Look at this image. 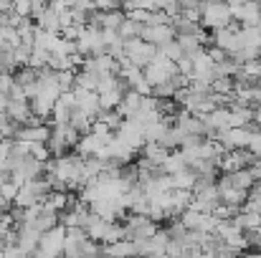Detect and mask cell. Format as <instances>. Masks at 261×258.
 <instances>
[{"label":"cell","instance_id":"cell-1","mask_svg":"<svg viewBox=\"0 0 261 258\" xmlns=\"http://www.w3.org/2000/svg\"><path fill=\"white\" fill-rule=\"evenodd\" d=\"M198 10H200V25L208 31H221V28H228L233 23L231 8L223 0H200Z\"/></svg>","mask_w":261,"mask_h":258},{"label":"cell","instance_id":"cell-2","mask_svg":"<svg viewBox=\"0 0 261 258\" xmlns=\"http://www.w3.org/2000/svg\"><path fill=\"white\" fill-rule=\"evenodd\" d=\"M76 142H79V132H76L71 124H54L46 147H48L51 157H61V155H66L71 147H76Z\"/></svg>","mask_w":261,"mask_h":258},{"label":"cell","instance_id":"cell-3","mask_svg":"<svg viewBox=\"0 0 261 258\" xmlns=\"http://www.w3.org/2000/svg\"><path fill=\"white\" fill-rule=\"evenodd\" d=\"M142 76H145V81H147L150 86L165 84V81H170V79L177 76V64H175V61H168V59H163V56L158 53V59L142 69Z\"/></svg>","mask_w":261,"mask_h":258},{"label":"cell","instance_id":"cell-4","mask_svg":"<svg viewBox=\"0 0 261 258\" xmlns=\"http://www.w3.org/2000/svg\"><path fill=\"white\" fill-rule=\"evenodd\" d=\"M124 59H129L135 66L145 69L147 64H152V61L158 59V46H150V43H145L142 38L124 41Z\"/></svg>","mask_w":261,"mask_h":258},{"label":"cell","instance_id":"cell-5","mask_svg":"<svg viewBox=\"0 0 261 258\" xmlns=\"http://www.w3.org/2000/svg\"><path fill=\"white\" fill-rule=\"evenodd\" d=\"M64 243H66V228L56 225L46 233H41V241H38V251H43L48 258H59L64 253Z\"/></svg>","mask_w":261,"mask_h":258},{"label":"cell","instance_id":"cell-6","mask_svg":"<svg viewBox=\"0 0 261 258\" xmlns=\"http://www.w3.org/2000/svg\"><path fill=\"white\" fill-rule=\"evenodd\" d=\"M140 38L145 41V43H150V46H165V43H170L175 41V31L170 25H142V33H140Z\"/></svg>","mask_w":261,"mask_h":258},{"label":"cell","instance_id":"cell-7","mask_svg":"<svg viewBox=\"0 0 261 258\" xmlns=\"http://www.w3.org/2000/svg\"><path fill=\"white\" fill-rule=\"evenodd\" d=\"M71 91H74V96H76V106L94 122V119L99 117V111H101V106H99V94H96V91H84V89H71Z\"/></svg>","mask_w":261,"mask_h":258},{"label":"cell","instance_id":"cell-8","mask_svg":"<svg viewBox=\"0 0 261 258\" xmlns=\"http://www.w3.org/2000/svg\"><path fill=\"white\" fill-rule=\"evenodd\" d=\"M137 256L135 241H114V243H101V258H132Z\"/></svg>","mask_w":261,"mask_h":258},{"label":"cell","instance_id":"cell-9","mask_svg":"<svg viewBox=\"0 0 261 258\" xmlns=\"http://www.w3.org/2000/svg\"><path fill=\"white\" fill-rule=\"evenodd\" d=\"M231 109V129L233 127H249V124H254V109L251 106H244V104H231L228 106Z\"/></svg>","mask_w":261,"mask_h":258},{"label":"cell","instance_id":"cell-10","mask_svg":"<svg viewBox=\"0 0 261 258\" xmlns=\"http://www.w3.org/2000/svg\"><path fill=\"white\" fill-rule=\"evenodd\" d=\"M218 197H221V205H228V208H244V203L249 200V192H246V190L223 187V190H218Z\"/></svg>","mask_w":261,"mask_h":258},{"label":"cell","instance_id":"cell-11","mask_svg":"<svg viewBox=\"0 0 261 258\" xmlns=\"http://www.w3.org/2000/svg\"><path fill=\"white\" fill-rule=\"evenodd\" d=\"M18 38H20V46H28V48H33V41H36V33H38V25L31 20V18H23L20 23H18Z\"/></svg>","mask_w":261,"mask_h":258},{"label":"cell","instance_id":"cell-12","mask_svg":"<svg viewBox=\"0 0 261 258\" xmlns=\"http://www.w3.org/2000/svg\"><path fill=\"white\" fill-rule=\"evenodd\" d=\"M168 155H170V152H168L163 145H158V142H145V145H142V157H145L147 162H152V165H163Z\"/></svg>","mask_w":261,"mask_h":258},{"label":"cell","instance_id":"cell-13","mask_svg":"<svg viewBox=\"0 0 261 258\" xmlns=\"http://www.w3.org/2000/svg\"><path fill=\"white\" fill-rule=\"evenodd\" d=\"M36 25H38L41 31H46V33H61L59 13H56V10H51V8H46V10H43V15L36 20Z\"/></svg>","mask_w":261,"mask_h":258},{"label":"cell","instance_id":"cell-14","mask_svg":"<svg viewBox=\"0 0 261 258\" xmlns=\"http://www.w3.org/2000/svg\"><path fill=\"white\" fill-rule=\"evenodd\" d=\"M33 223L38 225V231H41V233H46V231H51V228H56V225H59V213H56V210H51V208H46V205L41 203V213H38V218H36Z\"/></svg>","mask_w":261,"mask_h":258},{"label":"cell","instance_id":"cell-15","mask_svg":"<svg viewBox=\"0 0 261 258\" xmlns=\"http://www.w3.org/2000/svg\"><path fill=\"white\" fill-rule=\"evenodd\" d=\"M124 89H112V91H99V106L101 109H117L122 104Z\"/></svg>","mask_w":261,"mask_h":258},{"label":"cell","instance_id":"cell-16","mask_svg":"<svg viewBox=\"0 0 261 258\" xmlns=\"http://www.w3.org/2000/svg\"><path fill=\"white\" fill-rule=\"evenodd\" d=\"M236 223L241 225V231H251V228H261V215L259 213H251V210H239L236 213Z\"/></svg>","mask_w":261,"mask_h":258},{"label":"cell","instance_id":"cell-17","mask_svg":"<svg viewBox=\"0 0 261 258\" xmlns=\"http://www.w3.org/2000/svg\"><path fill=\"white\" fill-rule=\"evenodd\" d=\"M140 33H142V25H140V23H135V20H129V18H124V20H122V25L117 28V36H119L122 41L140 38Z\"/></svg>","mask_w":261,"mask_h":258},{"label":"cell","instance_id":"cell-18","mask_svg":"<svg viewBox=\"0 0 261 258\" xmlns=\"http://www.w3.org/2000/svg\"><path fill=\"white\" fill-rule=\"evenodd\" d=\"M163 170H165V175H177V172L188 170V162L182 160V155L180 152H170L168 157H165V162H163Z\"/></svg>","mask_w":261,"mask_h":258},{"label":"cell","instance_id":"cell-19","mask_svg":"<svg viewBox=\"0 0 261 258\" xmlns=\"http://www.w3.org/2000/svg\"><path fill=\"white\" fill-rule=\"evenodd\" d=\"M193 182H195V175H193L190 170H182V172H177V175H170V185H173L175 190H190Z\"/></svg>","mask_w":261,"mask_h":258},{"label":"cell","instance_id":"cell-20","mask_svg":"<svg viewBox=\"0 0 261 258\" xmlns=\"http://www.w3.org/2000/svg\"><path fill=\"white\" fill-rule=\"evenodd\" d=\"M211 91H216V94H233L236 91V81L231 76H216L211 81Z\"/></svg>","mask_w":261,"mask_h":258},{"label":"cell","instance_id":"cell-21","mask_svg":"<svg viewBox=\"0 0 261 258\" xmlns=\"http://www.w3.org/2000/svg\"><path fill=\"white\" fill-rule=\"evenodd\" d=\"M158 53H160L163 59H168V61H175V64L182 59V48L177 46V41H170V43L160 46V48H158Z\"/></svg>","mask_w":261,"mask_h":258},{"label":"cell","instance_id":"cell-22","mask_svg":"<svg viewBox=\"0 0 261 258\" xmlns=\"http://www.w3.org/2000/svg\"><path fill=\"white\" fill-rule=\"evenodd\" d=\"M28 155H31V157H36L38 162H48V160H51V152H48V147H46V145H41V142H36V145H28Z\"/></svg>","mask_w":261,"mask_h":258},{"label":"cell","instance_id":"cell-23","mask_svg":"<svg viewBox=\"0 0 261 258\" xmlns=\"http://www.w3.org/2000/svg\"><path fill=\"white\" fill-rule=\"evenodd\" d=\"M124 15H127L129 20L140 23V25H147V23H150V18H152V13H150V10H142V8H132V10H127Z\"/></svg>","mask_w":261,"mask_h":258},{"label":"cell","instance_id":"cell-24","mask_svg":"<svg viewBox=\"0 0 261 258\" xmlns=\"http://www.w3.org/2000/svg\"><path fill=\"white\" fill-rule=\"evenodd\" d=\"M18 190H20V185H15L13 180H10V182H3V185H0V192H3V197H5L8 203H13V200H15Z\"/></svg>","mask_w":261,"mask_h":258},{"label":"cell","instance_id":"cell-25","mask_svg":"<svg viewBox=\"0 0 261 258\" xmlns=\"http://www.w3.org/2000/svg\"><path fill=\"white\" fill-rule=\"evenodd\" d=\"M119 5H122V0H94V10H99V13H107V10H122Z\"/></svg>","mask_w":261,"mask_h":258},{"label":"cell","instance_id":"cell-26","mask_svg":"<svg viewBox=\"0 0 261 258\" xmlns=\"http://www.w3.org/2000/svg\"><path fill=\"white\" fill-rule=\"evenodd\" d=\"M13 13L20 18H31V0H13Z\"/></svg>","mask_w":261,"mask_h":258},{"label":"cell","instance_id":"cell-27","mask_svg":"<svg viewBox=\"0 0 261 258\" xmlns=\"http://www.w3.org/2000/svg\"><path fill=\"white\" fill-rule=\"evenodd\" d=\"M71 10H82V13H96L94 10V0H69Z\"/></svg>","mask_w":261,"mask_h":258},{"label":"cell","instance_id":"cell-28","mask_svg":"<svg viewBox=\"0 0 261 258\" xmlns=\"http://www.w3.org/2000/svg\"><path fill=\"white\" fill-rule=\"evenodd\" d=\"M48 8H51V10H56V13H61V10H66V8H69V0H48Z\"/></svg>","mask_w":261,"mask_h":258},{"label":"cell","instance_id":"cell-29","mask_svg":"<svg viewBox=\"0 0 261 258\" xmlns=\"http://www.w3.org/2000/svg\"><path fill=\"white\" fill-rule=\"evenodd\" d=\"M198 3H200V0H177L180 10H185V8H198Z\"/></svg>","mask_w":261,"mask_h":258},{"label":"cell","instance_id":"cell-30","mask_svg":"<svg viewBox=\"0 0 261 258\" xmlns=\"http://www.w3.org/2000/svg\"><path fill=\"white\" fill-rule=\"evenodd\" d=\"M13 10V0H0V13H8Z\"/></svg>","mask_w":261,"mask_h":258},{"label":"cell","instance_id":"cell-31","mask_svg":"<svg viewBox=\"0 0 261 258\" xmlns=\"http://www.w3.org/2000/svg\"><path fill=\"white\" fill-rule=\"evenodd\" d=\"M239 258H261V251H241Z\"/></svg>","mask_w":261,"mask_h":258},{"label":"cell","instance_id":"cell-32","mask_svg":"<svg viewBox=\"0 0 261 258\" xmlns=\"http://www.w3.org/2000/svg\"><path fill=\"white\" fill-rule=\"evenodd\" d=\"M223 3H226L228 8H239V5H244L246 0H223Z\"/></svg>","mask_w":261,"mask_h":258},{"label":"cell","instance_id":"cell-33","mask_svg":"<svg viewBox=\"0 0 261 258\" xmlns=\"http://www.w3.org/2000/svg\"><path fill=\"white\" fill-rule=\"evenodd\" d=\"M145 258H168V253H152V256H145Z\"/></svg>","mask_w":261,"mask_h":258},{"label":"cell","instance_id":"cell-34","mask_svg":"<svg viewBox=\"0 0 261 258\" xmlns=\"http://www.w3.org/2000/svg\"><path fill=\"white\" fill-rule=\"evenodd\" d=\"M0 258H5V256H3V248H0Z\"/></svg>","mask_w":261,"mask_h":258},{"label":"cell","instance_id":"cell-35","mask_svg":"<svg viewBox=\"0 0 261 258\" xmlns=\"http://www.w3.org/2000/svg\"><path fill=\"white\" fill-rule=\"evenodd\" d=\"M0 71H3V66H0Z\"/></svg>","mask_w":261,"mask_h":258}]
</instances>
